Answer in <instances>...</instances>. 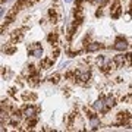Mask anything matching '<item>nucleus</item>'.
I'll list each match as a JSON object with an SVG mask.
<instances>
[{
    "label": "nucleus",
    "mask_w": 132,
    "mask_h": 132,
    "mask_svg": "<svg viewBox=\"0 0 132 132\" xmlns=\"http://www.w3.org/2000/svg\"><path fill=\"white\" fill-rule=\"evenodd\" d=\"M116 50H119V52H123V50H126L128 48V41L125 40V38L122 37H118L116 38V41H114V46H113Z\"/></svg>",
    "instance_id": "f257e3e1"
},
{
    "label": "nucleus",
    "mask_w": 132,
    "mask_h": 132,
    "mask_svg": "<svg viewBox=\"0 0 132 132\" xmlns=\"http://www.w3.org/2000/svg\"><path fill=\"white\" fill-rule=\"evenodd\" d=\"M65 2H71V0H65Z\"/></svg>",
    "instance_id": "2eb2a0df"
},
{
    "label": "nucleus",
    "mask_w": 132,
    "mask_h": 132,
    "mask_svg": "<svg viewBox=\"0 0 132 132\" xmlns=\"http://www.w3.org/2000/svg\"><path fill=\"white\" fill-rule=\"evenodd\" d=\"M48 41L50 43H56L57 41V35L56 34H50V35H48Z\"/></svg>",
    "instance_id": "6e6552de"
},
{
    "label": "nucleus",
    "mask_w": 132,
    "mask_h": 132,
    "mask_svg": "<svg viewBox=\"0 0 132 132\" xmlns=\"http://www.w3.org/2000/svg\"><path fill=\"white\" fill-rule=\"evenodd\" d=\"M57 78H59L57 75H54V76H50V81H52V82H57V81H59Z\"/></svg>",
    "instance_id": "9b49d317"
},
{
    "label": "nucleus",
    "mask_w": 132,
    "mask_h": 132,
    "mask_svg": "<svg viewBox=\"0 0 132 132\" xmlns=\"http://www.w3.org/2000/svg\"><path fill=\"white\" fill-rule=\"evenodd\" d=\"M106 104H107V107H113L114 104H116V98L114 97H112V95H109L107 98H106Z\"/></svg>",
    "instance_id": "0eeeda50"
},
{
    "label": "nucleus",
    "mask_w": 132,
    "mask_h": 132,
    "mask_svg": "<svg viewBox=\"0 0 132 132\" xmlns=\"http://www.w3.org/2000/svg\"><path fill=\"white\" fill-rule=\"evenodd\" d=\"M35 125V120H31V122H28V126H34Z\"/></svg>",
    "instance_id": "ddd939ff"
},
{
    "label": "nucleus",
    "mask_w": 132,
    "mask_h": 132,
    "mask_svg": "<svg viewBox=\"0 0 132 132\" xmlns=\"http://www.w3.org/2000/svg\"><path fill=\"white\" fill-rule=\"evenodd\" d=\"M100 48H101V44H98V43H91V44H88V46H87V52L93 53V52L100 50Z\"/></svg>",
    "instance_id": "20e7f679"
},
{
    "label": "nucleus",
    "mask_w": 132,
    "mask_h": 132,
    "mask_svg": "<svg viewBox=\"0 0 132 132\" xmlns=\"http://www.w3.org/2000/svg\"><path fill=\"white\" fill-rule=\"evenodd\" d=\"M131 15H132V3H131Z\"/></svg>",
    "instance_id": "4468645a"
},
{
    "label": "nucleus",
    "mask_w": 132,
    "mask_h": 132,
    "mask_svg": "<svg viewBox=\"0 0 132 132\" xmlns=\"http://www.w3.org/2000/svg\"><path fill=\"white\" fill-rule=\"evenodd\" d=\"M35 112H37V110H35V107H32V106H31V107H27L24 110V116H27V118H34Z\"/></svg>",
    "instance_id": "423d86ee"
},
{
    "label": "nucleus",
    "mask_w": 132,
    "mask_h": 132,
    "mask_svg": "<svg viewBox=\"0 0 132 132\" xmlns=\"http://www.w3.org/2000/svg\"><path fill=\"white\" fill-rule=\"evenodd\" d=\"M103 63H104V57H103V56H100L98 59H97V65H98L100 68H103Z\"/></svg>",
    "instance_id": "1a4fd4ad"
},
{
    "label": "nucleus",
    "mask_w": 132,
    "mask_h": 132,
    "mask_svg": "<svg viewBox=\"0 0 132 132\" xmlns=\"http://www.w3.org/2000/svg\"><path fill=\"white\" fill-rule=\"evenodd\" d=\"M29 53H31V56L34 57H41L43 56V48L40 44H34V47L29 50Z\"/></svg>",
    "instance_id": "7ed1b4c3"
},
{
    "label": "nucleus",
    "mask_w": 132,
    "mask_h": 132,
    "mask_svg": "<svg viewBox=\"0 0 132 132\" xmlns=\"http://www.w3.org/2000/svg\"><path fill=\"white\" fill-rule=\"evenodd\" d=\"M48 66H50V60H46V62H43V68H44V69H47Z\"/></svg>",
    "instance_id": "9d476101"
},
{
    "label": "nucleus",
    "mask_w": 132,
    "mask_h": 132,
    "mask_svg": "<svg viewBox=\"0 0 132 132\" xmlns=\"http://www.w3.org/2000/svg\"><path fill=\"white\" fill-rule=\"evenodd\" d=\"M88 114H90V123H91V126H93V128L95 129V128H97V126L100 125V119L97 118L95 114H91L90 112H88Z\"/></svg>",
    "instance_id": "39448f33"
},
{
    "label": "nucleus",
    "mask_w": 132,
    "mask_h": 132,
    "mask_svg": "<svg viewBox=\"0 0 132 132\" xmlns=\"http://www.w3.org/2000/svg\"><path fill=\"white\" fill-rule=\"evenodd\" d=\"M93 2H94V3H97V5H101V3H104V2H106V0H93Z\"/></svg>",
    "instance_id": "f8f14e48"
},
{
    "label": "nucleus",
    "mask_w": 132,
    "mask_h": 132,
    "mask_svg": "<svg viewBox=\"0 0 132 132\" xmlns=\"http://www.w3.org/2000/svg\"><path fill=\"white\" fill-rule=\"evenodd\" d=\"M94 109L95 110H98V112H106L107 110V104H106V100H103V98H100V100H97L94 103Z\"/></svg>",
    "instance_id": "f03ea898"
}]
</instances>
